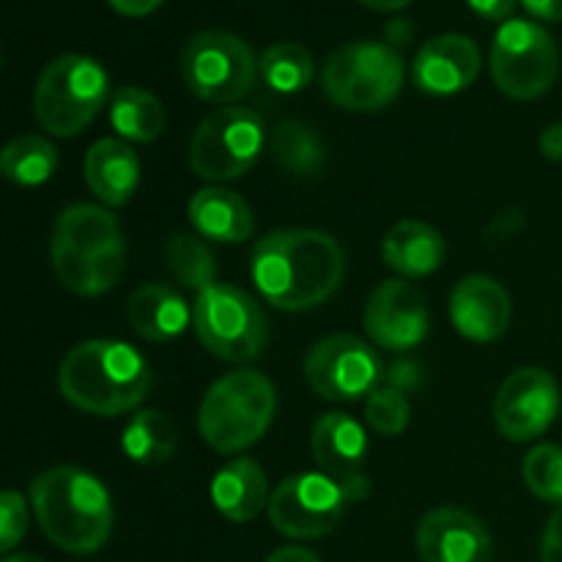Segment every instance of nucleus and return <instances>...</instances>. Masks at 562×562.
<instances>
[{
	"instance_id": "nucleus-38",
	"label": "nucleus",
	"mask_w": 562,
	"mask_h": 562,
	"mask_svg": "<svg viewBox=\"0 0 562 562\" xmlns=\"http://www.w3.org/2000/svg\"><path fill=\"white\" fill-rule=\"evenodd\" d=\"M108 3L124 16H146L157 11L165 0H108Z\"/></svg>"
},
{
	"instance_id": "nucleus-4",
	"label": "nucleus",
	"mask_w": 562,
	"mask_h": 562,
	"mask_svg": "<svg viewBox=\"0 0 562 562\" xmlns=\"http://www.w3.org/2000/svg\"><path fill=\"white\" fill-rule=\"evenodd\" d=\"M55 278L80 296H99L113 289L126 267L121 225L108 209L75 203L55 220L49 239Z\"/></svg>"
},
{
	"instance_id": "nucleus-18",
	"label": "nucleus",
	"mask_w": 562,
	"mask_h": 562,
	"mask_svg": "<svg viewBox=\"0 0 562 562\" xmlns=\"http://www.w3.org/2000/svg\"><path fill=\"white\" fill-rule=\"evenodd\" d=\"M412 75L420 91L431 97H450L470 88L481 75V49L464 33H442L423 44Z\"/></svg>"
},
{
	"instance_id": "nucleus-13",
	"label": "nucleus",
	"mask_w": 562,
	"mask_h": 562,
	"mask_svg": "<svg viewBox=\"0 0 562 562\" xmlns=\"http://www.w3.org/2000/svg\"><path fill=\"white\" fill-rule=\"evenodd\" d=\"M305 379L327 401H357L371 395L382 379V362L366 340L355 335L322 338L305 357Z\"/></svg>"
},
{
	"instance_id": "nucleus-31",
	"label": "nucleus",
	"mask_w": 562,
	"mask_h": 562,
	"mask_svg": "<svg viewBox=\"0 0 562 562\" xmlns=\"http://www.w3.org/2000/svg\"><path fill=\"white\" fill-rule=\"evenodd\" d=\"M527 488L538 499L562 505V448L560 445H538L525 456L521 464Z\"/></svg>"
},
{
	"instance_id": "nucleus-19",
	"label": "nucleus",
	"mask_w": 562,
	"mask_h": 562,
	"mask_svg": "<svg viewBox=\"0 0 562 562\" xmlns=\"http://www.w3.org/2000/svg\"><path fill=\"white\" fill-rule=\"evenodd\" d=\"M450 318L464 338L492 344L508 333L510 294L488 274H470L453 289Z\"/></svg>"
},
{
	"instance_id": "nucleus-28",
	"label": "nucleus",
	"mask_w": 562,
	"mask_h": 562,
	"mask_svg": "<svg viewBox=\"0 0 562 562\" xmlns=\"http://www.w3.org/2000/svg\"><path fill=\"white\" fill-rule=\"evenodd\" d=\"M58 170V151L42 135H20L0 154V173L20 187H38Z\"/></svg>"
},
{
	"instance_id": "nucleus-27",
	"label": "nucleus",
	"mask_w": 562,
	"mask_h": 562,
	"mask_svg": "<svg viewBox=\"0 0 562 562\" xmlns=\"http://www.w3.org/2000/svg\"><path fill=\"white\" fill-rule=\"evenodd\" d=\"M121 445L135 464L159 467L173 459L176 448H179V434L165 412L143 409L126 423Z\"/></svg>"
},
{
	"instance_id": "nucleus-40",
	"label": "nucleus",
	"mask_w": 562,
	"mask_h": 562,
	"mask_svg": "<svg viewBox=\"0 0 562 562\" xmlns=\"http://www.w3.org/2000/svg\"><path fill=\"white\" fill-rule=\"evenodd\" d=\"M263 562H322V560H318L316 554L305 547H283V549H278V552L269 554Z\"/></svg>"
},
{
	"instance_id": "nucleus-35",
	"label": "nucleus",
	"mask_w": 562,
	"mask_h": 562,
	"mask_svg": "<svg viewBox=\"0 0 562 562\" xmlns=\"http://www.w3.org/2000/svg\"><path fill=\"white\" fill-rule=\"evenodd\" d=\"M467 3H470V9L475 11L477 16H483V20L508 22L510 16H514L519 0H467Z\"/></svg>"
},
{
	"instance_id": "nucleus-14",
	"label": "nucleus",
	"mask_w": 562,
	"mask_h": 562,
	"mask_svg": "<svg viewBox=\"0 0 562 562\" xmlns=\"http://www.w3.org/2000/svg\"><path fill=\"white\" fill-rule=\"evenodd\" d=\"M560 415V387L543 368H519L499 387L494 420L510 442H527L549 431Z\"/></svg>"
},
{
	"instance_id": "nucleus-39",
	"label": "nucleus",
	"mask_w": 562,
	"mask_h": 562,
	"mask_svg": "<svg viewBox=\"0 0 562 562\" xmlns=\"http://www.w3.org/2000/svg\"><path fill=\"white\" fill-rule=\"evenodd\" d=\"M541 151L543 157L562 162V121L558 124H549L541 135Z\"/></svg>"
},
{
	"instance_id": "nucleus-8",
	"label": "nucleus",
	"mask_w": 562,
	"mask_h": 562,
	"mask_svg": "<svg viewBox=\"0 0 562 562\" xmlns=\"http://www.w3.org/2000/svg\"><path fill=\"white\" fill-rule=\"evenodd\" d=\"M192 327L209 355L225 362H252L269 340L267 316L247 291L214 283L201 291L192 307Z\"/></svg>"
},
{
	"instance_id": "nucleus-5",
	"label": "nucleus",
	"mask_w": 562,
	"mask_h": 562,
	"mask_svg": "<svg viewBox=\"0 0 562 562\" xmlns=\"http://www.w3.org/2000/svg\"><path fill=\"white\" fill-rule=\"evenodd\" d=\"M278 395L258 371H234L206 390L198 412V428L217 453L234 456L256 445L272 426Z\"/></svg>"
},
{
	"instance_id": "nucleus-23",
	"label": "nucleus",
	"mask_w": 562,
	"mask_h": 562,
	"mask_svg": "<svg viewBox=\"0 0 562 562\" xmlns=\"http://www.w3.org/2000/svg\"><path fill=\"white\" fill-rule=\"evenodd\" d=\"M212 503L228 521L245 525L269 505L267 472L252 459H234L214 475Z\"/></svg>"
},
{
	"instance_id": "nucleus-15",
	"label": "nucleus",
	"mask_w": 562,
	"mask_h": 562,
	"mask_svg": "<svg viewBox=\"0 0 562 562\" xmlns=\"http://www.w3.org/2000/svg\"><path fill=\"white\" fill-rule=\"evenodd\" d=\"M428 305L423 291L406 280H384L366 305V333L382 349L409 351L428 335Z\"/></svg>"
},
{
	"instance_id": "nucleus-36",
	"label": "nucleus",
	"mask_w": 562,
	"mask_h": 562,
	"mask_svg": "<svg viewBox=\"0 0 562 562\" xmlns=\"http://www.w3.org/2000/svg\"><path fill=\"white\" fill-rule=\"evenodd\" d=\"M387 382H390V387L406 393V390L417 387V382H420V368H417L415 362H398V366L390 368Z\"/></svg>"
},
{
	"instance_id": "nucleus-43",
	"label": "nucleus",
	"mask_w": 562,
	"mask_h": 562,
	"mask_svg": "<svg viewBox=\"0 0 562 562\" xmlns=\"http://www.w3.org/2000/svg\"><path fill=\"white\" fill-rule=\"evenodd\" d=\"M3 562H44V560L33 558V554H14V558H5Z\"/></svg>"
},
{
	"instance_id": "nucleus-32",
	"label": "nucleus",
	"mask_w": 562,
	"mask_h": 562,
	"mask_svg": "<svg viewBox=\"0 0 562 562\" xmlns=\"http://www.w3.org/2000/svg\"><path fill=\"white\" fill-rule=\"evenodd\" d=\"M412 406L401 390L376 387L366 401V423L382 437H398L409 426Z\"/></svg>"
},
{
	"instance_id": "nucleus-41",
	"label": "nucleus",
	"mask_w": 562,
	"mask_h": 562,
	"mask_svg": "<svg viewBox=\"0 0 562 562\" xmlns=\"http://www.w3.org/2000/svg\"><path fill=\"white\" fill-rule=\"evenodd\" d=\"M409 33H412V25L406 20H395L393 25L387 27V38L393 44H404L406 38H409ZM393 44H390V47H393Z\"/></svg>"
},
{
	"instance_id": "nucleus-12",
	"label": "nucleus",
	"mask_w": 562,
	"mask_h": 562,
	"mask_svg": "<svg viewBox=\"0 0 562 562\" xmlns=\"http://www.w3.org/2000/svg\"><path fill=\"white\" fill-rule=\"evenodd\" d=\"M349 494L324 472H300L280 483L269 497L274 530L294 541L324 538L340 525L349 508Z\"/></svg>"
},
{
	"instance_id": "nucleus-20",
	"label": "nucleus",
	"mask_w": 562,
	"mask_h": 562,
	"mask_svg": "<svg viewBox=\"0 0 562 562\" xmlns=\"http://www.w3.org/2000/svg\"><path fill=\"white\" fill-rule=\"evenodd\" d=\"M82 173H86L88 190L104 206H124L132 201L140 181V159L124 140L104 137L88 148Z\"/></svg>"
},
{
	"instance_id": "nucleus-6",
	"label": "nucleus",
	"mask_w": 562,
	"mask_h": 562,
	"mask_svg": "<svg viewBox=\"0 0 562 562\" xmlns=\"http://www.w3.org/2000/svg\"><path fill=\"white\" fill-rule=\"evenodd\" d=\"M110 97V77L99 60L66 53L49 60L33 88L38 126L55 137H75L91 124Z\"/></svg>"
},
{
	"instance_id": "nucleus-7",
	"label": "nucleus",
	"mask_w": 562,
	"mask_h": 562,
	"mask_svg": "<svg viewBox=\"0 0 562 562\" xmlns=\"http://www.w3.org/2000/svg\"><path fill=\"white\" fill-rule=\"evenodd\" d=\"M324 93L338 108L371 113L393 102L404 86V60L395 47L355 42L335 49L322 71Z\"/></svg>"
},
{
	"instance_id": "nucleus-24",
	"label": "nucleus",
	"mask_w": 562,
	"mask_h": 562,
	"mask_svg": "<svg viewBox=\"0 0 562 562\" xmlns=\"http://www.w3.org/2000/svg\"><path fill=\"white\" fill-rule=\"evenodd\" d=\"M382 256L384 263L404 278H426L442 267L445 239L428 223L401 220L384 234Z\"/></svg>"
},
{
	"instance_id": "nucleus-37",
	"label": "nucleus",
	"mask_w": 562,
	"mask_h": 562,
	"mask_svg": "<svg viewBox=\"0 0 562 562\" xmlns=\"http://www.w3.org/2000/svg\"><path fill=\"white\" fill-rule=\"evenodd\" d=\"M521 5L538 20L562 22V0H521Z\"/></svg>"
},
{
	"instance_id": "nucleus-22",
	"label": "nucleus",
	"mask_w": 562,
	"mask_h": 562,
	"mask_svg": "<svg viewBox=\"0 0 562 562\" xmlns=\"http://www.w3.org/2000/svg\"><path fill=\"white\" fill-rule=\"evenodd\" d=\"M132 329L148 344H170L190 327V307L170 285L146 283L126 302Z\"/></svg>"
},
{
	"instance_id": "nucleus-3",
	"label": "nucleus",
	"mask_w": 562,
	"mask_h": 562,
	"mask_svg": "<svg viewBox=\"0 0 562 562\" xmlns=\"http://www.w3.org/2000/svg\"><path fill=\"white\" fill-rule=\"evenodd\" d=\"M31 505L42 532L60 552H99L113 532L108 488L77 467H53L33 477Z\"/></svg>"
},
{
	"instance_id": "nucleus-17",
	"label": "nucleus",
	"mask_w": 562,
	"mask_h": 562,
	"mask_svg": "<svg viewBox=\"0 0 562 562\" xmlns=\"http://www.w3.org/2000/svg\"><path fill=\"white\" fill-rule=\"evenodd\" d=\"M423 562H492L494 543L486 525L461 508H434L415 530Z\"/></svg>"
},
{
	"instance_id": "nucleus-42",
	"label": "nucleus",
	"mask_w": 562,
	"mask_h": 562,
	"mask_svg": "<svg viewBox=\"0 0 562 562\" xmlns=\"http://www.w3.org/2000/svg\"><path fill=\"white\" fill-rule=\"evenodd\" d=\"M362 5L373 11H401L412 3V0H360Z\"/></svg>"
},
{
	"instance_id": "nucleus-9",
	"label": "nucleus",
	"mask_w": 562,
	"mask_h": 562,
	"mask_svg": "<svg viewBox=\"0 0 562 562\" xmlns=\"http://www.w3.org/2000/svg\"><path fill=\"white\" fill-rule=\"evenodd\" d=\"M258 58L245 38L228 31H203L181 53V77L190 93L212 104H231L256 86Z\"/></svg>"
},
{
	"instance_id": "nucleus-2",
	"label": "nucleus",
	"mask_w": 562,
	"mask_h": 562,
	"mask_svg": "<svg viewBox=\"0 0 562 562\" xmlns=\"http://www.w3.org/2000/svg\"><path fill=\"white\" fill-rule=\"evenodd\" d=\"M154 373L140 351L121 340H86L64 357L58 390L71 406L97 417L132 412L148 395Z\"/></svg>"
},
{
	"instance_id": "nucleus-11",
	"label": "nucleus",
	"mask_w": 562,
	"mask_h": 562,
	"mask_svg": "<svg viewBox=\"0 0 562 562\" xmlns=\"http://www.w3.org/2000/svg\"><path fill=\"white\" fill-rule=\"evenodd\" d=\"M261 148V115L247 108H223L198 124L190 143V165L201 179L231 181L258 162Z\"/></svg>"
},
{
	"instance_id": "nucleus-34",
	"label": "nucleus",
	"mask_w": 562,
	"mask_h": 562,
	"mask_svg": "<svg viewBox=\"0 0 562 562\" xmlns=\"http://www.w3.org/2000/svg\"><path fill=\"white\" fill-rule=\"evenodd\" d=\"M541 562H562V505H558L547 530H543Z\"/></svg>"
},
{
	"instance_id": "nucleus-30",
	"label": "nucleus",
	"mask_w": 562,
	"mask_h": 562,
	"mask_svg": "<svg viewBox=\"0 0 562 562\" xmlns=\"http://www.w3.org/2000/svg\"><path fill=\"white\" fill-rule=\"evenodd\" d=\"M258 69L272 91L296 93L313 80V55L296 42H278L263 49Z\"/></svg>"
},
{
	"instance_id": "nucleus-29",
	"label": "nucleus",
	"mask_w": 562,
	"mask_h": 562,
	"mask_svg": "<svg viewBox=\"0 0 562 562\" xmlns=\"http://www.w3.org/2000/svg\"><path fill=\"white\" fill-rule=\"evenodd\" d=\"M165 267L184 289L206 291L217 278L214 252L198 234H173L165 245Z\"/></svg>"
},
{
	"instance_id": "nucleus-10",
	"label": "nucleus",
	"mask_w": 562,
	"mask_h": 562,
	"mask_svg": "<svg viewBox=\"0 0 562 562\" xmlns=\"http://www.w3.org/2000/svg\"><path fill=\"white\" fill-rule=\"evenodd\" d=\"M560 53L552 33L530 20H508L492 44V77L510 99H538L554 86Z\"/></svg>"
},
{
	"instance_id": "nucleus-25",
	"label": "nucleus",
	"mask_w": 562,
	"mask_h": 562,
	"mask_svg": "<svg viewBox=\"0 0 562 562\" xmlns=\"http://www.w3.org/2000/svg\"><path fill=\"white\" fill-rule=\"evenodd\" d=\"M272 157L280 170L294 179H313L327 165V148L311 124L289 119L278 124L272 135Z\"/></svg>"
},
{
	"instance_id": "nucleus-16",
	"label": "nucleus",
	"mask_w": 562,
	"mask_h": 562,
	"mask_svg": "<svg viewBox=\"0 0 562 562\" xmlns=\"http://www.w3.org/2000/svg\"><path fill=\"white\" fill-rule=\"evenodd\" d=\"M311 453L324 475L344 486L351 503H360L371 492L366 477L368 439L360 423L344 412H329L313 423Z\"/></svg>"
},
{
	"instance_id": "nucleus-26",
	"label": "nucleus",
	"mask_w": 562,
	"mask_h": 562,
	"mask_svg": "<svg viewBox=\"0 0 562 562\" xmlns=\"http://www.w3.org/2000/svg\"><path fill=\"white\" fill-rule=\"evenodd\" d=\"M110 121L124 140L151 143L165 130V108L146 88L124 86L113 93Z\"/></svg>"
},
{
	"instance_id": "nucleus-1",
	"label": "nucleus",
	"mask_w": 562,
	"mask_h": 562,
	"mask_svg": "<svg viewBox=\"0 0 562 562\" xmlns=\"http://www.w3.org/2000/svg\"><path fill=\"white\" fill-rule=\"evenodd\" d=\"M252 283L269 305L300 313L318 307L340 289L346 256L338 239L313 228H283L252 250Z\"/></svg>"
},
{
	"instance_id": "nucleus-33",
	"label": "nucleus",
	"mask_w": 562,
	"mask_h": 562,
	"mask_svg": "<svg viewBox=\"0 0 562 562\" xmlns=\"http://www.w3.org/2000/svg\"><path fill=\"white\" fill-rule=\"evenodd\" d=\"M27 532V508L22 494H0V549L11 552Z\"/></svg>"
},
{
	"instance_id": "nucleus-21",
	"label": "nucleus",
	"mask_w": 562,
	"mask_h": 562,
	"mask_svg": "<svg viewBox=\"0 0 562 562\" xmlns=\"http://www.w3.org/2000/svg\"><path fill=\"white\" fill-rule=\"evenodd\" d=\"M187 214L201 239L223 241V245L247 241L256 231V217L245 198L225 187H206L195 192Z\"/></svg>"
}]
</instances>
